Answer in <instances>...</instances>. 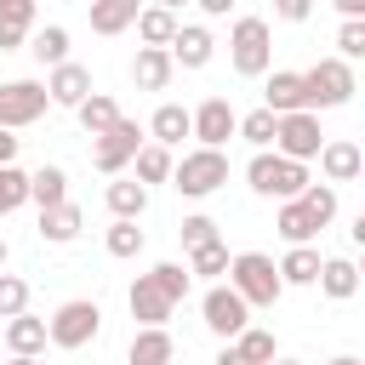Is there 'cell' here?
<instances>
[{"mask_svg":"<svg viewBox=\"0 0 365 365\" xmlns=\"http://www.w3.org/2000/svg\"><path fill=\"white\" fill-rule=\"evenodd\" d=\"M245 177H251V188L262 194V200H297L302 188H308V160H285L279 148L268 154H257L251 165H245Z\"/></svg>","mask_w":365,"mask_h":365,"instance_id":"1","label":"cell"},{"mask_svg":"<svg viewBox=\"0 0 365 365\" xmlns=\"http://www.w3.org/2000/svg\"><path fill=\"white\" fill-rule=\"evenodd\" d=\"M228 285H234L251 308H274L279 291H285L274 257H262V251H240V257H228Z\"/></svg>","mask_w":365,"mask_h":365,"instance_id":"2","label":"cell"},{"mask_svg":"<svg viewBox=\"0 0 365 365\" xmlns=\"http://www.w3.org/2000/svg\"><path fill=\"white\" fill-rule=\"evenodd\" d=\"M222 182H228V154L222 148H194V154H182V165H171V188L188 194V200H205Z\"/></svg>","mask_w":365,"mask_h":365,"instance_id":"3","label":"cell"},{"mask_svg":"<svg viewBox=\"0 0 365 365\" xmlns=\"http://www.w3.org/2000/svg\"><path fill=\"white\" fill-rule=\"evenodd\" d=\"M97 331H103V308L86 302V297L63 302V308L46 319V342H57V348H86V342H97Z\"/></svg>","mask_w":365,"mask_h":365,"instance_id":"4","label":"cell"},{"mask_svg":"<svg viewBox=\"0 0 365 365\" xmlns=\"http://www.w3.org/2000/svg\"><path fill=\"white\" fill-rule=\"evenodd\" d=\"M302 91H308V108H342L354 97V68L342 57H319L302 74Z\"/></svg>","mask_w":365,"mask_h":365,"instance_id":"5","label":"cell"},{"mask_svg":"<svg viewBox=\"0 0 365 365\" xmlns=\"http://www.w3.org/2000/svg\"><path fill=\"white\" fill-rule=\"evenodd\" d=\"M228 57H234L240 74H268V57H274L268 23H262V17H240L234 34H228Z\"/></svg>","mask_w":365,"mask_h":365,"instance_id":"6","label":"cell"},{"mask_svg":"<svg viewBox=\"0 0 365 365\" xmlns=\"http://www.w3.org/2000/svg\"><path fill=\"white\" fill-rule=\"evenodd\" d=\"M319 143H325V131H319V114H314V108H291V114H279V125H274V148H279L285 160H314Z\"/></svg>","mask_w":365,"mask_h":365,"instance_id":"7","label":"cell"},{"mask_svg":"<svg viewBox=\"0 0 365 365\" xmlns=\"http://www.w3.org/2000/svg\"><path fill=\"white\" fill-rule=\"evenodd\" d=\"M46 108H51V97H46L40 80H6V86H0V125H6V131L34 125Z\"/></svg>","mask_w":365,"mask_h":365,"instance_id":"8","label":"cell"},{"mask_svg":"<svg viewBox=\"0 0 365 365\" xmlns=\"http://www.w3.org/2000/svg\"><path fill=\"white\" fill-rule=\"evenodd\" d=\"M137 148H143V125L120 114V120H114V125H108V131L97 137L91 160H97V171H103V177H120V171L131 165V154H137Z\"/></svg>","mask_w":365,"mask_h":365,"instance_id":"9","label":"cell"},{"mask_svg":"<svg viewBox=\"0 0 365 365\" xmlns=\"http://www.w3.org/2000/svg\"><path fill=\"white\" fill-rule=\"evenodd\" d=\"M200 314H205V325H211L217 336H240V331L251 325V302H245L234 285H211L205 302H200Z\"/></svg>","mask_w":365,"mask_h":365,"instance_id":"10","label":"cell"},{"mask_svg":"<svg viewBox=\"0 0 365 365\" xmlns=\"http://www.w3.org/2000/svg\"><path fill=\"white\" fill-rule=\"evenodd\" d=\"M234 125H240V114L228 108V97H205L188 114V137H200V148H222L234 137Z\"/></svg>","mask_w":365,"mask_h":365,"instance_id":"11","label":"cell"},{"mask_svg":"<svg viewBox=\"0 0 365 365\" xmlns=\"http://www.w3.org/2000/svg\"><path fill=\"white\" fill-rule=\"evenodd\" d=\"M171 63H182V68H205L211 63V51H217V40L200 29V23H177V34H171Z\"/></svg>","mask_w":365,"mask_h":365,"instance_id":"12","label":"cell"},{"mask_svg":"<svg viewBox=\"0 0 365 365\" xmlns=\"http://www.w3.org/2000/svg\"><path fill=\"white\" fill-rule=\"evenodd\" d=\"M319 171H325L331 182H354V177L365 171V154H359V143H348V137H336V143H319Z\"/></svg>","mask_w":365,"mask_h":365,"instance_id":"13","label":"cell"},{"mask_svg":"<svg viewBox=\"0 0 365 365\" xmlns=\"http://www.w3.org/2000/svg\"><path fill=\"white\" fill-rule=\"evenodd\" d=\"M125 302H131V319H143V325H165V319H171V308H177V302H171L148 274L131 285V297H125Z\"/></svg>","mask_w":365,"mask_h":365,"instance_id":"14","label":"cell"},{"mask_svg":"<svg viewBox=\"0 0 365 365\" xmlns=\"http://www.w3.org/2000/svg\"><path fill=\"white\" fill-rule=\"evenodd\" d=\"M171 51L165 46H143L137 57H131V80L143 86V91H165V80H171Z\"/></svg>","mask_w":365,"mask_h":365,"instance_id":"15","label":"cell"},{"mask_svg":"<svg viewBox=\"0 0 365 365\" xmlns=\"http://www.w3.org/2000/svg\"><path fill=\"white\" fill-rule=\"evenodd\" d=\"M86 91H91V68H80V63H57L51 80H46V97L63 103V108H74Z\"/></svg>","mask_w":365,"mask_h":365,"instance_id":"16","label":"cell"},{"mask_svg":"<svg viewBox=\"0 0 365 365\" xmlns=\"http://www.w3.org/2000/svg\"><path fill=\"white\" fill-rule=\"evenodd\" d=\"M171 359H177V342L165 325H143L131 336V365H171Z\"/></svg>","mask_w":365,"mask_h":365,"instance_id":"17","label":"cell"},{"mask_svg":"<svg viewBox=\"0 0 365 365\" xmlns=\"http://www.w3.org/2000/svg\"><path fill=\"white\" fill-rule=\"evenodd\" d=\"M80 228H86V217H80V205H74V200H63V205H46V211H40V240H51V245H68Z\"/></svg>","mask_w":365,"mask_h":365,"instance_id":"18","label":"cell"},{"mask_svg":"<svg viewBox=\"0 0 365 365\" xmlns=\"http://www.w3.org/2000/svg\"><path fill=\"white\" fill-rule=\"evenodd\" d=\"M268 103L262 108H274V114H291V108H308V91H302V74H291V68H274V80H268V91H262Z\"/></svg>","mask_w":365,"mask_h":365,"instance_id":"19","label":"cell"},{"mask_svg":"<svg viewBox=\"0 0 365 365\" xmlns=\"http://www.w3.org/2000/svg\"><path fill=\"white\" fill-rule=\"evenodd\" d=\"M325 297H336V302H348L354 291H359V268L348 262V257H331V262H319V279H314Z\"/></svg>","mask_w":365,"mask_h":365,"instance_id":"20","label":"cell"},{"mask_svg":"<svg viewBox=\"0 0 365 365\" xmlns=\"http://www.w3.org/2000/svg\"><path fill=\"white\" fill-rule=\"evenodd\" d=\"M6 348H11V354H40V348H46V319H34L29 308L11 314V319H6Z\"/></svg>","mask_w":365,"mask_h":365,"instance_id":"21","label":"cell"},{"mask_svg":"<svg viewBox=\"0 0 365 365\" xmlns=\"http://www.w3.org/2000/svg\"><path fill=\"white\" fill-rule=\"evenodd\" d=\"M29 200L46 211V205H63L68 200V177H63V165H40V171H29Z\"/></svg>","mask_w":365,"mask_h":365,"instance_id":"22","label":"cell"},{"mask_svg":"<svg viewBox=\"0 0 365 365\" xmlns=\"http://www.w3.org/2000/svg\"><path fill=\"white\" fill-rule=\"evenodd\" d=\"M274 268H279V285H314L319 279V251L314 245H291L285 262H274Z\"/></svg>","mask_w":365,"mask_h":365,"instance_id":"23","label":"cell"},{"mask_svg":"<svg viewBox=\"0 0 365 365\" xmlns=\"http://www.w3.org/2000/svg\"><path fill=\"white\" fill-rule=\"evenodd\" d=\"M137 0H91V29L97 34H120V29H131L137 23Z\"/></svg>","mask_w":365,"mask_h":365,"instance_id":"24","label":"cell"},{"mask_svg":"<svg viewBox=\"0 0 365 365\" xmlns=\"http://www.w3.org/2000/svg\"><path fill=\"white\" fill-rule=\"evenodd\" d=\"M74 114H80V125L91 131V137H103L114 120H120V108H114V97H103V91H86L80 103H74Z\"/></svg>","mask_w":365,"mask_h":365,"instance_id":"25","label":"cell"},{"mask_svg":"<svg viewBox=\"0 0 365 365\" xmlns=\"http://www.w3.org/2000/svg\"><path fill=\"white\" fill-rule=\"evenodd\" d=\"M131 160H137V182H143V188H148V182H171V165H177V160H171L165 143H143Z\"/></svg>","mask_w":365,"mask_h":365,"instance_id":"26","label":"cell"},{"mask_svg":"<svg viewBox=\"0 0 365 365\" xmlns=\"http://www.w3.org/2000/svg\"><path fill=\"white\" fill-rule=\"evenodd\" d=\"M137 34H143V46H171V34H177V11H165V6H143V11H137Z\"/></svg>","mask_w":365,"mask_h":365,"instance_id":"27","label":"cell"},{"mask_svg":"<svg viewBox=\"0 0 365 365\" xmlns=\"http://www.w3.org/2000/svg\"><path fill=\"white\" fill-rule=\"evenodd\" d=\"M29 51H34V63H46V68H57V63H68V29H57V23H46V29H34V40H29Z\"/></svg>","mask_w":365,"mask_h":365,"instance_id":"28","label":"cell"},{"mask_svg":"<svg viewBox=\"0 0 365 365\" xmlns=\"http://www.w3.org/2000/svg\"><path fill=\"white\" fill-rule=\"evenodd\" d=\"M228 342H234V354H240L245 365H268V359L279 354V348H274V331H262V325H245V331L228 336Z\"/></svg>","mask_w":365,"mask_h":365,"instance_id":"29","label":"cell"},{"mask_svg":"<svg viewBox=\"0 0 365 365\" xmlns=\"http://www.w3.org/2000/svg\"><path fill=\"white\" fill-rule=\"evenodd\" d=\"M148 131H154V143H182L188 137V108H177V103H160L154 108V120H148Z\"/></svg>","mask_w":365,"mask_h":365,"instance_id":"30","label":"cell"},{"mask_svg":"<svg viewBox=\"0 0 365 365\" xmlns=\"http://www.w3.org/2000/svg\"><path fill=\"white\" fill-rule=\"evenodd\" d=\"M279 234H285L291 245H308V240L319 234V222L308 217V205H302V200H285V205H279Z\"/></svg>","mask_w":365,"mask_h":365,"instance_id":"31","label":"cell"},{"mask_svg":"<svg viewBox=\"0 0 365 365\" xmlns=\"http://www.w3.org/2000/svg\"><path fill=\"white\" fill-rule=\"evenodd\" d=\"M108 211L114 217H143L148 211V188L131 177V182H108Z\"/></svg>","mask_w":365,"mask_h":365,"instance_id":"32","label":"cell"},{"mask_svg":"<svg viewBox=\"0 0 365 365\" xmlns=\"http://www.w3.org/2000/svg\"><path fill=\"white\" fill-rule=\"evenodd\" d=\"M274 125H279V114H274V108H251V114H240V125H234V131H240L245 143L268 148V143H274Z\"/></svg>","mask_w":365,"mask_h":365,"instance_id":"33","label":"cell"},{"mask_svg":"<svg viewBox=\"0 0 365 365\" xmlns=\"http://www.w3.org/2000/svg\"><path fill=\"white\" fill-rule=\"evenodd\" d=\"M297 200H302V205H308V217H314V222H319V228H325V222H331V217H336V188H331V182H308V188H302V194H297Z\"/></svg>","mask_w":365,"mask_h":365,"instance_id":"34","label":"cell"},{"mask_svg":"<svg viewBox=\"0 0 365 365\" xmlns=\"http://www.w3.org/2000/svg\"><path fill=\"white\" fill-rule=\"evenodd\" d=\"M137 251H143L137 217H114V228H108V257H137Z\"/></svg>","mask_w":365,"mask_h":365,"instance_id":"35","label":"cell"},{"mask_svg":"<svg viewBox=\"0 0 365 365\" xmlns=\"http://www.w3.org/2000/svg\"><path fill=\"white\" fill-rule=\"evenodd\" d=\"M188 274H228V245H222V240L194 245V251H188Z\"/></svg>","mask_w":365,"mask_h":365,"instance_id":"36","label":"cell"},{"mask_svg":"<svg viewBox=\"0 0 365 365\" xmlns=\"http://www.w3.org/2000/svg\"><path fill=\"white\" fill-rule=\"evenodd\" d=\"M23 200H29V171L0 165V217H6V211H17Z\"/></svg>","mask_w":365,"mask_h":365,"instance_id":"37","label":"cell"},{"mask_svg":"<svg viewBox=\"0 0 365 365\" xmlns=\"http://www.w3.org/2000/svg\"><path fill=\"white\" fill-rule=\"evenodd\" d=\"M336 51H342V63L365 57V17H342V29H336Z\"/></svg>","mask_w":365,"mask_h":365,"instance_id":"38","label":"cell"},{"mask_svg":"<svg viewBox=\"0 0 365 365\" xmlns=\"http://www.w3.org/2000/svg\"><path fill=\"white\" fill-rule=\"evenodd\" d=\"M148 279H154V285H160L171 302H182V297H188V268H182V262H160Z\"/></svg>","mask_w":365,"mask_h":365,"instance_id":"39","label":"cell"},{"mask_svg":"<svg viewBox=\"0 0 365 365\" xmlns=\"http://www.w3.org/2000/svg\"><path fill=\"white\" fill-rule=\"evenodd\" d=\"M29 308V285L17 279V274H0V319H11V314H23Z\"/></svg>","mask_w":365,"mask_h":365,"instance_id":"40","label":"cell"},{"mask_svg":"<svg viewBox=\"0 0 365 365\" xmlns=\"http://www.w3.org/2000/svg\"><path fill=\"white\" fill-rule=\"evenodd\" d=\"M177 234H182V245L194 251V245H211V240H217V222L194 211V217H182V228H177Z\"/></svg>","mask_w":365,"mask_h":365,"instance_id":"41","label":"cell"},{"mask_svg":"<svg viewBox=\"0 0 365 365\" xmlns=\"http://www.w3.org/2000/svg\"><path fill=\"white\" fill-rule=\"evenodd\" d=\"M0 23L29 29V23H34V0H0Z\"/></svg>","mask_w":365,"mask_h":365,"instance_id":"42","label":"cell"},{"mask_svg":"<svg viewBox=\"0 0 365 365\" xmlns=\"http://www.w3.org/2000/svg\"><path fill=\"white\" fill-rule=\"evenodd\" d=\"M274 11H279L285 23H302V17L314 11V0H274Z\"/></svg>","mask_w":365,"mask_h":365,"instance_id":"43","label":"cell"},{"mask_svg":"<svg viewBox=\"0 0 365 365\" xmlns=\"http://www.w3.org/2000/svg\"><path fill=\"white\" fill-rule=\"evenodd\" d=\"M23 34H29V29H17V23H0V51H17V46H23Z\"/></svg>","mask_w":365,"mask_h":365,"instance_id":"44","label":"cell"},{"mask_svg":"<svg viewBox=\"0 0 365 365\" xmlns=\"http://www.w3.org/2000/svg\"><path fill=\"white\" fill-rule=\"evenodd\" d=\"M11 160H17V137L0 125V165H11Z\"/></svg>","mask_w":365,"mask_h":365,"instance_id":"45","label":"cell"},{"mask_svg":"<svg viewBox=\"0 0 365 365\" xmlns=\"http://www.w3.org/2000/svg\"><path fill=\"white\" fill-rule=\"evenodd\" d=\"M194 6H200V11H211V17H228V11H234V0H194Z\"/></svg>","mask_w":365,"mask_h":365,"instance_id":"46","label":"cell"},{"mask_svg":"<svg viewBox=\"0 0 365 365\" xmlns=\"http://www.w3.org/2000/svg\"><path fill=\"white\" fill-rule=\"evenodd\" d=\"M331 6H336L342 17H365V0H331Z\"/></svg>","mask_w":365,"mask_h":365,"instance_id":"47","label":"cell"},{"mask_svg":"<svg viewBox=\"0 0 365 365\" xmlns=\"http://www.w3.org/2000/svg\"><path fill=\"white\" fill-rule=\"evenodd\" d=\"M211 365H245V359H240V354H234V348H222V354H217V359H211Z\"/></svg>","mask_w":365,"mask_h":365,"instance_id":"48","label":"cell"},{"mask_svg":"<svg viewBox=\"0 0 365 365\" xmlns=\"http://www.w3.org/2000/svg\"><path fill=\"white\" fill-rule=\"evenodd\" d=\"M11 365H40V354H11Z\"/></svg>","mask_w":365,"mask_h":365,"instance_id":"49","label":"cell"},{"mask_svg":"<svg viewBox=\"0 0 365 365\" xmlns=\"http://www.w3.org/2000/svg\"><path fill=\"white\" fill-rule=\"evenodd\" d=\"M331 365H359V359H354V354H336V359H331Z\"/></svg>","mask_w":365,"mask_h":365,"instance_id":"50","label":"cell"},{"mask_svg":"<svg viewBox=\"0 0 365 365\" xmlns=\"http://www.w3.org/2000/svg\"><path fill=\"white\" fill-rule=\"evenodd\" d=\"M154 6H165V11H177V6H188V0H154Z\"/></svg>","mask_w":365,"mask_h":365,"instance_id":"51","label":"cell"},{"mask_svg":"<svg viewBox=\"0 0 365 365\" xmlns=\"http://www.w3.org/2000/svg\"><path fill=\"white\" fill-rule=\"evenodd\" d=\"M268 365H302V359H279V354H274V359H268Z\"/></svg>","mask_w":365,"mask_h":365,"instance_id":"52","label":"cell"},{"mask_svg":"<svg viewBox=\"0 0 365 365\" xmlns=\"http://www.w3.org/2000/svg\"><path fill=\"white\" fill-rule=\"evenodd\" d=\"M0 268H6V240H0Z\"/></svg>","mask_w":365,"mask_h":365,"instance_id":"53","label":"cell"}]
</instances>
